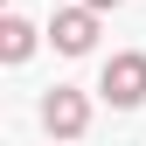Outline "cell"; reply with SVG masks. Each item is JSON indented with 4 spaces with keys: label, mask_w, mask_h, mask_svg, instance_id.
Here are the masks:
<instances>
[{
    "label": "cell",
    "mask_w": 146,
    "mask_h": 146,
    "mask_svg": "<svg viewBox=\"0 0 146 146\" xmlns=\"http://www.w3.org/2000/svg\"><path fill=\"white\" fill-rule=\"evenodd\" d=\"M98 90H104V104H118V111L146 104V56H139V49L111 56V63H104V77H98Z\"/></svg>",
    "instance_id": "6da1fadb"
},
{
    "label": "cell",
    "mask_w": 146,
    "mask_h": 146,
    "mask_svg": "<svg viewBox=\"0 0 146 146\" xmlns=\"http://www.w3.org/2000/svg\"><path fill=\"white\" fill-rule=\"evenodd\" d=\"M49 42L63 49V56H90V42H98V7H63L56 21H49Z\"/></svg>",
    "instance_id": "7a4b0ae2"
},
{
    "label": "cell",
    "mask_w": 146,
    "mask_h": 146,
    "mask_svg": "<svg viewBox=\"0 0 146 146\" xmlns=\"http://www.w3.org/2000/svg\"><path fill=\"white\" fill-rule=\"evenodd\" d=\"M42 125H49V132H56V139H77L84 132V125H90V104H84V90H49V98H42Z\"/></svg>",
    "instance_id": "3957f363"
},
{
    "label": "cell",
    "mask_w": 146,
    "mask_h": 146,
    "mask_svg": "<svg viewBox=\"0 0 146 146\" xmlns=\"http://www.w3.org/2000/svg\"><path fill=\"white\" fill-rule=\"evenodd\" d=\"M0 56H7V63H28L35 56V21L7 14V21H0Z\"/></svg>",
    "instance_id": "277c9868"
},
{
    "label": "cell",
    "mask_w": 146,
    "mask_h": 146,
    "mask_svg": "<svg viewBox=\"0 0 146 146\" xmlns=\"http://www.w3.org/2000/svg\"><path fill=\"white\" fill-rule=\"evenodd\" d=\"M84 7H98V14H104V7H118V0H84Z\"/></svg>",
    "instance_id": "5b68a950"
}]
</instances>
